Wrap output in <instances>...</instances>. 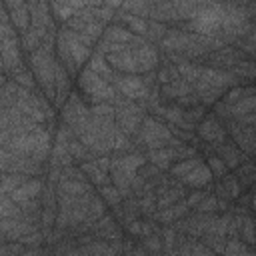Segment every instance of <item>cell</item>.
<instances>
[{
  "label": "cell",
  "mask_w": 256,
  "mask_h": 256,
  "mask_svg": "<svg viewBox=\"0 0 256 256\" xmlns=\"http://www.w3.org/2000/svg\"><path fill=\"white\" fill-rule=\"evenodd\" d=\"M172 140V132L166 126V122H162L160 118L146 114L138 126V132L132 136L134 148L136 150H154V148H162L168 146V142Z\"/></svg>",
  "instance_id": "1"
},
{
  "label": "cell",
  "mask_w": 256,
  "mask_h": 256,
  "mask_svg": "<svg viewBox=\"0 0 256 256\" xmlns=\"http://www.w3.org/2000/svg\"><path fill=\"white\" fill-rule=\"evenodd\" d=\"M224 24V2L208 0L206 6L192 18L182 22V28L202 36H218Z\"/></svg>",
  "instance_id": "2"
},
{
  "label": "cell",
  "mask_w": 256,
  "mask_h": 256,
  "mask_svg": "<svg viewBox=\"0 0 256 256\" xmlns=\"http://www.w3.org/2000/svg\"><path fill=\"white\" fill-rule=\"evenodd\" d=\"M76 84H78V90L82 94V100L88 106L90 104H96V102H112V98L118 94L108 80H104L102 76H98L90 68L78 72Z\"/></svg>",
  "instance_id": "3"
},
{
  "label": "cell",
  "mask_w": 256,
  "mask_h": 256,
  "mask_svg": "<svg viewBox=\"0 0 256 256\" xmlns=\"http://www.w3.org/2000/svg\"><path fill=\"white\" fill-rule=\"evenodd\" d=\"M110 84L114 86V90L128 98V100H134L138 102L142 108L146 104V98L150 94V88L142 82V76L140 74H124V72H114L112 78H110ZM146 110V108H144Z\"/></svg>",
  "instance_id": "4"
},
{
  "label": "cell",
  "mask_w": 256,
  "mask_h": 256,
  "mask_svg": "<svg viewBox=\"0 0 256 256\" xmlns=\"http://www.w3.org/2000/svg\"><path fill=\"white\" fill-rule=\"evenodd\" d=\"M244 58H248L242 50H238L234 44H226V46H222V48H218V50H212V52H208L206 56H202L200 60H198V64H202V66H210V68H222V70H230V68H234L240 60H244Z\"/></svg>",
  "instance_id": "5"
},
{
  "label": "cell",
  "mask_w": 256,
  "mask_h": 256,
  "mask_svg": "<svg viewBox=\"0 0 256 256\" xmlns=\"http://www.w3.org/2000/svg\"><path fill=\"white\" fill-rule=\"evenodd\" d=\"M0 58L4 64V72L6 76H12L24 68H28V64L22 58V48H20V40L16 36L0 40Z\"/></svg>",
  "instance_id": "6"
},
{
  "label": "cell",
  "mask_w": 256,
  "mask_h": 256,
  "mask_svg": "<svg viewBox=\"0 0 256 256\" xmlns=\"http://www.w3.org/2000/svg\"><path fill=\"white\" fill-rule=\"evenodd\" d=\"M224 124V128H226V132H228V136H230V140L244 152V154H248L250 158H252V154H254V146H256V126H242L240 122H236V120H226V122H222Z\"/></svg>",
  "instance_id": "7"
},
{
  "label": "cell",
  "mask_w": 256,
  "mask_h": 256,
  "mask_svg": "<svg viewBox=\"0 0 256 256\" xmlns=\"http://www.w3.org/2000/svg\"><path fill=\"white\" fill-rule=\"evenodd\" d=\"M194 134L202 142H208V144H218V142H222V140L228 138V132H226L222 120L214 112H206V116L196 124Z\"/></svg>",
  "instance_id": "8"
},
{
  "label": "cell",
  "mask_w": 256,
  "mask_h": 256,
  "mask_svg": "<svg viewBox=\"0 0 256 256\" xmlns=\"http://www.w3.org/2000/svg\"><path fill=\"white\" fill-rule=\"evenodd\" d=\"M132 54H134V60H136V64H138V72H140V74L152 72V70H156L158 64H160V52H158V46H156V44L144 42L142 46L132 48Z\"/></svg>",
  "instance_id": "9"
},
{
  "label": "cell",
  "mask_w": 256,
  "mask_h": 256,
  "mask_svg": "<svg viewBox=\"0 0 256 256\" xmlns=\"http://www.w3.org/2000/svg\"><path fill=\"white\" fill-rule=\"evenodd\" d=\"M212 150H214V154L226 164V168L228 170H234L240 162H244V160H248L250 156L248 154H244L232 140H222V142H218V144H212Z\"/></svg>",
  "instance_id": "10"
},
{
  "label": "cell",
  "mask_w": 256,
  "mask_h": 256,
  "mask_svg": "<svg viewBox=\"0 0 256 256\" xmlns=\"http://www.w3.org/2000/svg\"><path fill=\"white\" fill-rule=\"evenodd\" d=\"M44 184H46L44 176H30V178H26L16 190H12L8 196L20 206V204L26 202V200L40 198V196H42V190H44Z\"/></svg>",
  "instance_id": "11"
},
{
  "label": "cell",
  "mask_w": 256,
  "mask_h": 256,
  "mask_svg": "<svg viewBox=\"0 0 256 256\" xmlns=\"http://www.w3.org/2000/svg\"><path fill=\"white\" fill-rule=\"evenodd\" d=\"M108 66L114 70V72H124V74H140L138 72V64L134 60V54H132V48H124V50H118V52H108L104 54Z\"/></svg>",
  "instance_id": "12"
},
{
  "label": "cell",
  "mask_w": 256,
  "mask_h": 256,
  "mask_svg": "<svg viewBox=\"0 0 256 256\" xmlns=\"http://www.w3.org/2000/svg\"><path fill=\"white\" fill-rule=\"evenodd\" d=\"M48 6H50L48 0H26V8H28V14H30V26L48 28V26L56 24Z\"/></svg>",
  "instance_id": "13"
},
{
  "label": "cell",
  "mask_w": 256,
  "mask_h": 256,
  "mask_svg": "<svg viewBox=\"0 0 256 256\" xmlns=\"http://www.w3.org/2000/svg\"><path fill=\"white\" fill-rule=\"evenodd\" d=\"M242 186H240V182H238V178L234 176V174H230V172H226L224 176H220L216 182H214V188H212V192L218 196V198H224V200H230V202H234L240 194H242Z\"/></svg>",
  "instance_id": "14"
},
{
  "label": "cell",
  "mask_w": 256,
  "mask_h": 256,
  "mask_svg": "<svg viewBox=\"0 0 256 256\" xmlns=\"http://www.w3.org/2000/svg\"><path fill=\"white\" fill-rule=\"evenodd\" d=\"M148 20H156V22H164L168 26L180 24V16L176 10V4L172 0H164L160 4H154L148 8Z\"/></svg>",
  "instance_id": "15"
},
{
  "label": "cell",
  "mask_w": 256,
  "mask_h": 256,
  "mask_svg": "<svg viewBox=\"0 0 256 256\" xmlns=\"http://www.w3.org/2000/svg\"><path fill=\"white\" fill-rule=\"evenodd\" d=\"M188 212H190V206H188V204L184 202V198H182V200H178V202H174V204H170V206L158 208L152 218H154L158 224H172V222H176L178 218L186 216Z\"/></svg>",
  "instance_id": "16"
},
{
  "label": "cell",
  "mask_w": 256,
  "mask_h": 256,
  "mask_svg": "<svg viewBox=\"0 0 256 256\" xmlns=\"http://www.w3.org/2000/svg\"><path fill=\"white\" fill-rule=\"evenodd\" d=\"M180 182L186 186V188H204V186H208L210 182H212V174H210V170H208V166L204 164V162H200L198 166H194L188 174H184L182 178H180Z\"/></svg>",
  "instance_id": "17"
},
{
  "label": "cell",
  "mask_w": 256,
  "mask_h": 256,
  "mask_svg": "<svg viewBox=\"0 0 256 256\" xmlns=\"http://www.w3.org/2000/svg\"><path fill=\"white\" fill-rule=\"evenodd\" d=\"M48 2H50L54 20H56V22H62V24H64L76 10H80L82 6H86L84 0H48Z\"/></svg>",
  "instance_id": "18"
},
{
  "label": "cell",
  "mask_w": 256,
  "mask_h": 256,
  "mask_svg": "<svg viewBox=\"0 0 256 256\" xmlns=\"http://www.w3.org/2000/svg\"><path fill=\"white\" fill-rule=\"evenodd\" d=\"M144 154H146V160L152 162V164H156L162 172H166V170L176 162V158H174V148H172V146H162V148L146 150Z\"/></svg>",
  "instance_id": "19"
},
{
  "label": "cell",
  "mask_w": 256,
  "mask_h": 256,
  "mask_svg": "<svg viewBox=\"0 0 256 256\" xmlns=\"http://www.w3.org/2000/svg\"><path fill=\"white\" fill-rule=\"evenodd\" d=\"M188 190H190V188H186V186L178 180L176 184H172V186L164 188L160 194H156V206H158V208L170 206V204H174V202L182 200V198L186 196V192H188Z\"/></svg>",
  "instance_id": "20"
},
{
  "label": "cell",
  "mask_w": 256,
  "mask_h": 256,
  "mask_svg": "<svg viewBox=\"0 0 256 256\" xmlns=\"http://www.w3.org/2000/svg\"><path fill=\"white\" fill-rule=\"evenodd\" d=\"M78 166L82 168V172L86 174L88 182H90L94 188H100V186H104V184H110V182H112V180H110V174H108V172H104V170H100V168L96 166V162H94V160L80 162Z\"/></svg>",
  "instance_id": "21"
},
{
  "label": "cell",
  "mask_w": 256,
  "mask_h": 256,
  "mask_svg": "<svg viewBox=\"0 0 256 256\" xmlns=\"http://www.w3.org/2000/svg\"><path fill=\"white\" fill-rule=\"evenodd\" d=\"M132 36H134V34H132L126 26H122V24H118V22H110V24L104 28V32H102V38H106L108 42H114V44H128Z\"/></svg>",
  "instance_id": "22"
},
{
  "label": "cell",
  "mask_w": 256,
  "mask_h": 256,
  "mask_svg": "<svg viewBox=\"0 0 256 256\" xmlns=\"http://www.w3.org/2000/svg\"><path fill=\"white\" fill-rule=\"evenodd\" d=\"M234 176L238 178V182H240L242 188H246V190L252 188V184H254V180H256V166H254V160L248 158V160L240 162V164L234 168Z\"/></svg>",
  "instance_id": "23"
},
{
  "label": "cell",
  "mask_w": 256,
  "mask_h": 256,
  "mask_svg": "<svg viewBox=\"0 0 256 256\" xmlns=\"http://www.w3.org/2000/svg\"><path fill=\"white\" fill-rule=\"evenodd\" d=\"M192 88H194V92H196V96H198V102L204 104L206 108H210L216 100H220V96H222V92H224V90H220V88H214V86H208V84H202V82H194Z\"/></svg>",
  "instance_id": "24"
},
{
  "label": "cell",
  "mask_w": 256,
  "mask_h": 256,
  "mask_svg": "<svg viewBox=\"0 0 256 256\" xmlns=\"http://www.w3.org/2000/svg\"><path fill=\"white\" fill-rule=\"evenodd\" d=\"M228 112H230V118L232 120H240L242 116H246L250 112H256V94L244 96L242 100L234 102L232 106H228Z\"/></svg>",
  "instance_id": "25"
},
{
  "label": "cell",
  "mask_w": 256,
  "mask_h": 256,
  "mask_svg": "<svg viewBox=\"0 0 256 256\" xmlns=\"http://www.w3.org/2000/svg\"><path fill=\"white\" fill-rule=\"evenodd\" d=\"M88 68H90L92 72H96L98 76H102L104 80H108V82H110V78H112V74H114V70L108 66L104 54L98 52V50H94V52L90 54V58H88Z\"/></svg>",
  "instance_id": "26"
},
{
  "label": "cell",
  "mask_w": 256,
  "mask_h": 256,
  "mask_svg": "<svg viewBox=\"0 0 256 256\" xmlns=\"http://www.w3.org/2000/svg\"><path fill=\"white\" fill-rule=\"evenodd\" d=\"M200 162H204V156L202 154H196V156H192V158H184V160H178V162H174L170 168H168V172L174 176V178H182L184 174H188L194 166H198Z\"/></svg>",
  "instance_id": "27"
},
{
  "label": "cell",
  "mask_w": 256,
  "mask_h": 256,
  "mask_svg": "<svg viewBox=\"0 0 256 256\" xmlns=\"http://www.w3.org/2000/svg\"><path fill=\"white\" fill-rule=\"evenodd\" d=\"M8 16H10V24L16 28V32H24L30 28V14H28V8L26 4L24 6H18V8H12L8 10Z\"/></svg>",
  "instance_id": "28"
},
{
  "label": "cell",
  "mask_w": 256,
  "mask_h": 256,
  "mask_svg": "<svg viewBox=\"0 0 256 256\" xmlns=\"http://www.w3.org/2000/svg\"><path fill=\"white\" fill-rule=\"evenodd\" d=\"M66 150L70 152V156L74 158V162H76V164L86 162V160H94V158H96V156H94V154H92V152H90V150H88V148H86V146H84L76 136L66 144Z\"/></svg>",
  "instance_id": "29"
},
{
  "label": "cell",
  "mask_w": 256,
  "mask_h": 256,
  "mask_svg": "<svg viewBox=\"0 0 256 256\" xmlns=\"http://www.w3.org/2000/svg\"><path fill=\"white\" fill-rule=\"evenodd\" d=\"M222 254H226V256H252L254 248L248 246L246 242H242L240 238H226Z\"/></svg>",
  "instance_id": "30"
},
{
  "label": "cell",
  "mask_w": 256,
  "mask_h": 256,
  "mask_svg": "<svg viewBox=\"0 0 256 256\" xmlns=\"http://www.w3.org/2000/svg\"><path fill=\"white\" fill-rule=\"evenodd\" d=\"M176 68H178V74L190 84H194L200 78V72H202V64L192 62V60H182V62L176 64Z\"/></svg>",
  "instance_id": "31"
},
{
  "label": "cell",
  "mask_w": 256,
  "mask_h": 256,
  "mask_svg": "<svg viewBox=\"0 0 256 256\" xmlns=\"http://www.w3.org/2000/svg\"><path fill=\"white\" fill-rule=\"evenodd\" d=\"M168 24H164V22H156V20H148V28H146V34H144V38H146V42H150V44H160V40L166 36V32H168Z\"/></svg>",
  "instance_id": "32"
},
{
  "label": "cell",
  "mask_w": 256,
  "mask_h": 256,
  "mask_svg": "<svg viewBox=\"0 0 256 256\" xmlns=\"http://www.w3.org/2000/svg\"><path fill=\"white\" fill-rule=\"evenodd\" d=\"M240 80H242V84H252V80H254V60L252 58H244V60H240L234 68H230Z\"/></svg>",
  "instance_id": "33"
},
{
  "label": "cell",
  "mask_w": 256,
  "mask_h": 256,
  "mask_svg": "<svg viewBox=\"0 0 256 256\" xmlns=\"http://www.w3.org/2000/svg\"><path fill=\"white\" fill-rule=\"evenodd\" d=\"M106 212H108L106 202H104V200L100 198V194L94 190V192L88 196V216H90L92 220H98V218H102Z\"/></svg>",
  "instance_id": "34"
},
{
  "label": "cell",
  "mask_w": 256,
  "mask_h": 256,
  "mask_svg": "<svg viewBox=\"0 0 256 256\" xmlns=\"http://www.w3.org/2000/svg\"><path fill=\"white\" fill-rule=\"evenodd\" d=\"M238 238L242 240V242H246L248 246H256V238H254V218H252V214H244L242 216V224H240V234H238Z\"/></svg>",
  "instance_id": "35"
},
{
  "label": "cell",
  "mask_w": 256,
  "mask_h": 256,
  "mask_svg": "<svg viewBox=\"0 0 256 256\" xmlns=\"http://www.w3.org/2000/svg\"><path fill=\"white\" fill-rule=\"evenodd\" d=\"M96 192L100 194V198L106 202V206H108V208L116 206V204L122 200V196H120L118 188H116L112 182H110V184H104V186H100V188H96Z\"/></svg>",
  "instance_id": "36"
},
{
  "label": "cell",
  "mask_w": 256,
  "mask_h": 256,
  "mask_svg": "<svg viewBox=\"0 0 256 256\" xmlns=\"http://www.w3.org/2000/svg\"><path fill=\"white\" fill-rule=\"evenodd\" d=\"M138 204H140V216L142 218H152L154 212L158 210L156 206V194L154 192H146L138 198Z\"/></svg>",
  "instance_id": "37"
},
{
  "label": "cell",
  "mask_w": 256,
  "mask_h": 256,
  "mask_svg": "<svg viewBox=\"0 0 256 256\" xmlns=\"http://www.w3.org/2000/svg\"><path fill=\"white\" fill-rule=\"evenodd\" d=\"M204 164L208 166V170H210V174H212V180H218L220 176H224L226 172H230V170L226 168V164H224L216 154L204 156Z\"/></svg>",
  "instance_id": "38"
},
{
  "label": "cell",
  "mask_w": 256,
  "mask_h": 256,
  "mask_svg": "<svg viewBox=\"0 0 256 256\" xmlns=\"http://www.w3.org/2000/svg\"><path fill=\"white\" fill-rule=\"evenodd\" d=\"M136 240L144 248L146 254H160L162 252V236L160 234H148V236L136 238Z\"/></svg>",
  "instance_id": "39"
},
{
  "label": "cell",
  "mask_w": 256,
  "mask_h": 256,
  "mask_svg": "<svg viewBox=\"0 0 256 256\" xmlns=\"http://www.w3.org/2000/svg\"><path fill=\"white\" fill-rule=\"evenodd\" d=\"M10 80H14L18 86H22V88H28V90H34V88H38V84H36V78H34V74L30 72V68H24V70H20V72H16V74H12V76H8Z\"/></svg>",
  "instance_id": "40"
},
{
  "label": "cell",
  "mask_w": 256,
  "mask_h": 256,
  "mask_svg": "<svg viewBox=\"0 0 256 256\" xmlns=\"http://www.w3.org/2000/svg\"><path fill=\"white\" fill-rule=\"evenodd\" d=\"M20 206L8 196H0V218H14V216H20Z\"/></svg>",
  "instance_id": "41"
},
{
  "label": "cell",
  "mask_w": 256,
  "mask_h": 256,
  "mask_svg": "<svg viewBox=\"0 0 256 256\" xmlns=\"http://www.w3.org/2000/svg\"><path fill=\"white\" fill-rule=\"evenodd\" d=\"M206 112H208V108H206L204 104L188 106V108H184V120H186V122H190L192 126H196V124L206 116Z\"/></svg>",
  "instance_id": "42"
},
{
  "label": "cell",
  "mask_w": 256,
  "mask_h": 256,
  "mask_svg": "<svg viewBox=\"0 0 256 256\" xmlns=\"http://www.w3.org/2000/svg\"><path fill=\"white\" fill-rule=\"evenodd\" d=\"M216 202H218L216 194H214V192H208L192 210H194V212H206V214H208V212H216Z\"/></svg>",
  "instance_id": "43"
},
{
  "label": "cell",
  "mask_w": 256,
  "mask_h": 256,
  "mask_svg": "<svg viewBox=\"0 0 256 256\" xmlns=\"http://www.w3.org/2000/svg\"><path fill=\"white\" fill-rule=\"evenodd\" d=\"M88 110H90V114H96V116H110V118H114V112H116V108H114L110 102H96V104H90Z\"/></svg>",
  "instance_id": "44"
},
{
  "label": "cell",
  "mask_w": 256,
  "mask_h": 256,
  "mask_svg": "<svg viewBox=\"0 0 256 256\" xmlns=\"http://www.w3.org/2000/svg\"><path fill=\"white\" fill-rule=\"evenodd\" d=\"M160 172H162V170H160L156 164L148 162V160H146V162L136 170V174H140V176H142V178H146V180H148V178H152V176H158Z\"/></svg>",
  "instance_id": "45"
},
{
  "label": "cell",
  "mask_w": 256,
  "mask_h": 256,
  "mask_svg": "<svg viewBox=\"0 0 256 256\" xmlns=\"http://www.w3.org/2000/svg\"><path fill=\"white\" fill-rule=\"evenodd\" d=\"M12 36H16V28H14L10 22H2V20H0V40L12 38Z\"/></svg>",
  "instance_id": "46"
},
{
  "label": "cell",
  "mask_w": 256,
  "mask_h": 256,
  "mask_svg": "<svg viewBox=\"0 0 256 256\" xmlns=\"http://www.w3.org/2000/svg\"><path fill=\"white\" fill-rule=\"evenodd\" d=\"M10 128V118L6 114L4 108H0V130H8Z\"/></svg>",
  "instance_id": "47"
},
{
  "label": "cell",
  "mask_w": 256,
  "mask_h": 256,
  "mask_svg": "<svg viewBox=\"0 0 256 256\" xmlns=\"http://www.w3.org/2000/svg\"><path fill=\"white\" fill-rule=\"evenodd\" d=\"M2 2H4L6 10H12V8H18V6H24L26 4V0H2Z\"/></svg>",
  "instance_id": "48"
},
{
  "label": "cell",
  "mask_w": 256,
  "mask_h": 256,
  "mask_svg": "<svg viewBox=\"0 0 256 256\" xmlns=\"http://www.w3.org/2000/svg\"><path fill=\"white\" fill-rule=\"evenodd\" d=\"M8 140H10L8 130H0V146H6V144H8Z\"/></svg>",
  "instance_id": "49"
},
{
  "label": "cell",
  "mask_w": 256,
  "mask_h": 256,
  "mask_svg": "<svg viewBox=\"0 0 256 256\" xmlns=\"http://www.w3.org/2000/svg\"><path fill=\"white\" fill-rule=\"evenodd\" d=\"M104 4L110 6V8H120L122 6V0H104Z\"/></svg>",
  "instance_id": "50"
},
{
  "label": "cell",
  "mask_w": 256,
  "mask_h": 256,
  "mask_svg": "<svg viewBox=\"0 0 256 256\" xmlns=\"http://www.w3.org/2000/svg\"><path fill=\"white\" fill-rule=\"evenodd\" d=\"M86 6H98V4H104V0H84Z\"/></svg>",
  "instance_id": "51"
},
{
  "label": "cell",
  "mask_w": 256,
  "mask_h": 256,
  "mask_svg": "<svg viewBox=\"0 0 256 256\" xmlns=\"http://www.w3.org/2000/svg\"><path fill=\"white\" fill-rule=\"evenodd\" d=\"M6 80H8L6 72H0V86H4V84H6Z\"/></svg>",
  "instance_id": "52"
}]
</instances>
